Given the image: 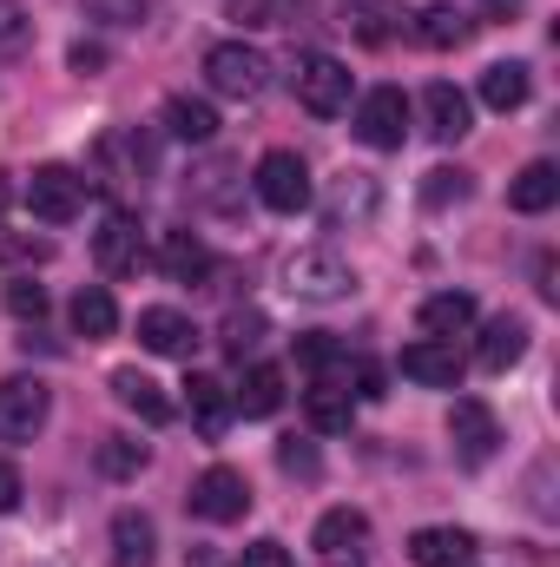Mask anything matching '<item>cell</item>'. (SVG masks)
Masks as SVG:
<instances>
[{
  "label": "cell",
  "mask_w": 560,
  "mask_h": 567,
  "mask_svg": "<svg viewBox=\"0 0 560 567\" xmlns=\"http://www.w3.org/2000/svg\"><path fill=\"white\" fill-rule=\"evenodd\" d=\"M152 140H145L139 126H120V133H106L100 140V165H106V178H126V185H145L152 178Z\"/></svg>",
  "instance_id": "13"
},
{
  "label": "cell",
  "mask_w": 560,
  "mask_h": 567,
  "mask_svg": "<svg viewBox=\"0 0 560 567\" xmlns=\"http://www.w3.org/2000/svg\"><path fill=\"white\" fill-rule=\"evenodd\" d=\"M265 7V27H297L310 13V0H258Z\"/></svg>",
  "instance_id": "43"
},
{
  "label": "cell",
  "mask_w": 560,
  "mask_h": 567,
  "mask_svg": "<svg viewBox=\"0 0 560 567\" xmlns=\"http://www.w3.org/2000/svg\"><path fill=\"white\" fill-rule=\"evenodd\" d=\"M297 363L323 383V377H336V370H350V357H343V343L336 337H323V330H303L297 337Z\"/></svg>",
  "instance_id": "34"
},
{
  "label": "cell",
  "mask_w": 560,
  "mask_h": 567,
  "mask_svg": "<svg viewBox=\"0 0 560 567\" xmlns=\"http://www.w3.org/2000/svg\"><path fill=\"white\" fill-rule=\"evenodd\" d=\"M139 468H145V442H133V435H106V442H100V475L126 482V475H139Z\"/></svg>",
  "instance_id": "36"
},
{
  "label": "cell",
  "mask_w": 560,
  "mask_h": 567,
  "mask_svg": "<svg viewBox=\"0 0 560 567\" xmlns=\"http://www.w3.org/2000/svg\"><path fill=\"white\" fill-rule=\"evenodd\" d=\"M416 323H422V337H442V343H448V337H462V330L475 323V297H468V290H435L416 310Z\"/></svg>",
  "instance_id": "24"
},
{
  "label": "cell",
  "mask_w": 560,
  "mask_h": 567,
  "mask_svg": "<svg viewBox=\"0 0 560 567\" xmlns=\"http://www.w3.org/2000/svg\"><path fill=\"white\" fill-rule=\"evenodd\" d=\"M231 410H245V416H278L283 410V370L278 363H251L245 383L231 390Z\"/></svg>",
  "instance_id": "27"
},
{
  "label": "cell",
  "mask_w": 560,
  "mask_h": 567,
  "mask_svg": "<svg viewBox=\"0 0 560 567\" xmlns=\"http://www.w3.org/2000/svg\"><path fill=\"white\" fill-rule=\"evenodd\" d=\"M278 462L290 468V475H303V482H310V475L323 468V462H317V449H310V442H297V435H290V442L278 449Z\"/></svg>",
  "instance_id": "41"
},
{
  "label": "cell",
  "mask_w": 560,
  "mask_h": 567,
  "mask_svg": "<svg viewBox=\"0 0 560 567\" xmlns=\"http://www.w3.org/2000/svg\"><path fill=\"white\" fill-rule=\"evenodd\" d=\"M356 396H383V370L376 363H356Z\"/></svg>",
  "instance_id": "46"
},
{
  "label": "cell",
  "mask_w": 560,
  "mask_h": 567,
  "mask_svg": "<svg viewBox=\"0 0 560 567\" xmlns=\"http://www.w3.org/2000/svg\"><path fill=\"white\" fill-rule=\"evenodd\" d=\"M554 198H560V165H554V158H535V165H521V178L508 185V205H515V212H528V218L554 212Z\"/></svg>",
  "instance_id": "21"
},
{
  "label": "cell",
  "mask_w": 560,
  "mask_h": 567,
  "mask_svg": "<svg viewBox=\"0 0 560 567\" xmlns=\"http://www.w3.org/2000/svg\"><path fill=\"white\" fill-rule=\"evenodd\" d=\"M370 212H376V178H370V172H343L336 192H330V225H343V218H370Z\"/></svg>",
  "instance_id": "31"
},
{
  "label": "cell",
  "mask_w": 560,
  "mask_h": 567,
  "mask_svg": "<svg viewBox=\"0 0 560 567\" xmlns=\"http://www.w3.org/2000/svg\"><path fill=\"white\" fill-rule=\"evenodd\" d=\"M528 93H535V80H528L521 60H495V66L481 73V106H488V113H521Z\"/></svg>",
  "instance_id": "22"
},
{
  "label": "cell",
  "mask_w": 560,
  "mask_h": 567,
  "mask_svg": "<svg viewBox=\"0 0 560 567\" xmlns=\"http://www.w3.org/2000/svg\"><path fill=\"white\" fill-rule=\"evenodd\" d=\"M265 337H271L265 310H231V317H225V357H231V363L258 357V343H265Z\"/></svg>",
  "instance_id": "33"
},
{
  "label": "cell",
  "mask_w": 560,
  "mask_h": 567,
  "mask_svg": "<svg viewBox=\"0 0 560 567\" xmlns=\"http://www.w3.org/2000/svg\"><path fill=\"white\" fill-rule=\"evenodd\" d=\"M238 192H245V165L238 158H205L191 172V198L205 212H238Z\"/></svg>",
  "instance_id": "15"
},
{
  "label": "cell",
  "mask_w": 560,
  "mask_h": 567,
  "mask_svg": "<svg viewBox=\"0 0 560 567\" xmlns=\"http://www.w3.org/2000/svg\"><path fill=\"white\" fill-rule=\"evenodd\" d=\"M468 192H475V178H468L462 165H435V172L422 178V205H428V212H442V205H462Z\"/></svg>",
  "instance_id": "35"
},
{
  "label": "cell",
  "mask_w": 560,
  "mask_h": 567,
  "mask_svg": "<svg viewBox=\"0 0 560 567\" xmlns=\"http://www.w3.org/2000/svg\"><path fill=\"white\" fill-rule=\"evenodd\" d=\"M251 185H258V198L271 205V212H283V218H297L303 205H310V165L297 158V152H265L258 158V172H251Z\"/></svg>",
  "instance_id": "5"
},
{
  "label": "cell",
  "mask_w": 560,
  "mask_h": 567,
  "mask_svg": "<svg viewBox=\"0 0 560 567\" xmlns=\"http://www.w3.org/2000/svg\"><path fill=\"white\" fill-rule=\"evenodd\" d=\"M528 357V323L521 317H495L488 330H481V350H475V363L488 370V377H501V370H515Z\"/></svg>",
  "instance_id": "18"
},
{
  "label": "cell",
  "mask_w": 560,
  "mask_h": 567,
  "mask_svg": "<svg viewBox=\"0 0 560 567\" xmlns=\"http://www.w3.org/2000/svg\"><path fill=\"white\" fill-rule=\"evenodd\" d=\"M152 555H158V528H152V515L120 508V515H113V567H152Z\"/></svg>",
  "instance_id": "20"
},
{
  "label": "cell",
  "mask_w": 560,
  "mask_h": 567,
  "mask_svg": "<svg viewBox=\"0 0 560 567\" xmlns=\"http://www.w3.org/2000/svg\"><path fill=\"white\" fill-rule=\"evenodd\" d=\"M462 567H468V561H462Z\"/></svg>",
  "instance_id": "49"
},
{
  "label": "cell",
  "mask_w": 560,
  "mask_h": 567,
  "mask_svg": "<svg viewBox=\"0 0 560 567\" xmlns=\"http://www.w3.org/2000/svg\"><path fill=\"white\" fill-rule=\"evenodd\" d=\"M245 508H251V482L231 468V462H211L198 482H191V515L198 522H245Z\"/></svg>",
  "instance_id": "6"
},
{
  "label": "cell",
  "mask_w": 560,
  "mask_h": 567,
  "mask_svg": "<svg viewBox=\"0 0 560 567\" xmlns=\"http://www.w3.org/2000/svg\"><path fill=\"white\" fill-rule=\"evenodd\" d=\"M66 60H73V73H100V66H106V47H86V40H80Z\"/></svg>",
  "instance_id": "45"
},
{
  "label": "cell",
  "mask_w": 560,
  "mask_h": 567,
  "mask_svg": "<svg viewBox=\"0 0 560 567\" xmlns=\"http://www.w3.org/2000/svg\"><path fill=\"white\" fill-rule=\"evenodd\" d=\"M7 310H13L20 323H40V317H46V290L33 278H13L7 284Z\"/></svg>",
  "instance_id": "39"
},
{
  "label": "cell",
  "mask_w": 560,
  "mask_h": 567,
  "mask_svg": "<svg viewBox=\"0 0 560 567\" xmlns=\"http://www.w3.org/2000/svg\"><path fill=\"white\" fill-rule=\"evenodd\" d=\"M310 542H317V555H323V561H350V555L370 542V515H363V508H330V515L317 522V535H310Z\"/></svg>",
  "instance_id": "16"
},
{
  "label": "cell",
  "mask_w": 560,
  "mask_h": 567,
  "mask_svg": "<svg viewBox=\"0 0 560 567\" xmlns=\"http://www.w3.org/2000/svg\"><path fill=\"white\" fill-rule=\"evenodd\" d=\"M73 330H80L86 343H100V337H113V330H120V303H113V290H106V284H86V290L73 297Z\"/></svg>",
  "instance_id": "28"
},
{
  "label": "cell",
  "mask_w": 560,
  "mask_h": 567,
  "mask_svg": "<svg viewBox=\"0 0 560 567\" xmlns=\"http://www.w3.org/2000/svg\"><path fill=\"white\" fill-rule=\"evenodd\" d=\"M238 567H290V548H283V542H251V548L238 555Z\"/></svg>",
  "instance_id": "42"
},
{
  "label": "cell",
  "mask_w": 560,
  "mask_h": 567,
  "mask_svg": "<svg viewBox=\"0 0 560 567\" xmlns=\"http://www.w3.org/2000/svg\"><path fill=\"white\" fill-rule=\"evenodd\" d=\"M185 410H191V423L205 429L211 442H218V435L231 429V416H238V410H231V390H225L218 377H185Z\"/></svg>",
  "instance_id": "17"
},
{
  "label": "cell",
  "mask_w": 560,
  "mask_h": 567,
  "mask_svg": "<svg viewBox=\"0 0 560 567\" xmlns=\"http://www.w3.org/2000/svg\"><path fill=\"white\" fill-rule=\"evenodd\" d=\"M93 258H100V271H106V278H133V271L145 265L139 218H133V212H113V218L93 231Z\"/></svg>",
  "instance_id": "10"
},
{
  "label": "cell",
  "mask_w": 560,
  "mask_h": 567,
  "mask_svg": "<svg viewBox=\"0 0 560 567\" xmlns=\"http://www.w3.org/2000/svg\"><path fill=\"white\" fill-rule=\"evenodd\" d=\"M20 495H27L20 468H13V462H0V515H13V508H20Z\"/></svg>",
  "instance_id": "44"
},
{
  "label": "cell",
  "mask_w": 560,
  "mask_h": 567,
  "mask_svg": "<svg viewBox=\"0 0 560 567\" xmlns=\"http://www.w3.org/2000/svg\"><path fill=\"white\" fill-rule=\"evenodd\" d=\"M468 93L462 86H448V80H435L428 93H422V126H428V140H442V145H455L462 133H468Z\"/></svg>",
  "instance_id": "14"
},
{
  "label": "cell",
  "mask_w": 560,
  "mask_h": 567,
  "mask_svg": "<svg viewBox=\"0 0 560 567\" xmlns=\"http://www.w3.org/2000/svg\"><path fill=\"white\" fill-rule=\"evenodd\" d=\"M46 258H53L46 238H13V231H0V265H46Z\"/></svg>",
  "instance_id": "40"
},
{
  "label": "cell",
  "mask_w": 560,
  "mask_h": 567,
  "mask_svg": "<svg viewBox=\"0 0 560 567\" xmlns=\"http://www.w3.org/2000/svg\"><path fill=\"white\" fill-rule=\"evenodd\" d=\"M356 140L376 145V152H396V145L409 140V100H403V86H376V93L356 100Z\"/></svg>",
  "instance_id": "8"
},
{
  "label": "cell",
  "mask_w": 560,
  "mask_h": 567,
  "mask_svg": "<svg viewBox=\"0 0 560 567\" xmlns=\"http://www.w3.org/2000/svg\"><path fill=\"white\" fill-rule=\"evenodd\" d=\"M290 86H297L303 113H317V120L350 113V66H343V60H330V53H297Z\"/></svg>",
  "instance_id": "2"
},
{
  "label": "cell",
  "mask_w": 560,
  "mask_h": 567,
  "mask_svg": "<svg viewBox=\"0 0 560 567\" xmlns=\"http://www.w3.org/2000/svg\"><path fill=\"white\" fill-rule=\"evenodd\" d=\"M448 442H455V455H462L468 468L495 462V449H501V423H495V410L475 403V396H462V403L448 410Z\"/></svg>",
  "instance_id": "9"
},
{
  "label": "cell",
  "mask_w": 560,
  "mask_h": 567,
  "mask_svg": "<svg viewBox=\"0 0 560 567\" xmlns=\"http://www.w3.org/2000/svg\"><path fill=\"white\" fill-rule=\"evenodd\" d=\"M303 416H310L317 435H343L350 416H356V396H350L336 377H323V383H310V390H303Z\"/></svg>",
  "instance_id": "19"
},
{
  "label": "cell",
  "mask_w": 560,
  "mask_h": 567,
  "mask_svg": "<svg viewBox=\"0 0 560 567\" xmlns=\"http://www.w3.org/2000/svg\"><path fill=\"white\" fill-rule=\"evenodd\" d=\"M53 416V396L40 377H7L0 383V442H33Z\"/></svg>",
  "instance_id": "7"
},
{
  "label": "cell",
  "mask_w": 560,
  "mask_h": 567,
  "mask_svg": "<svg viewBox=\"0 0 560 567\" xmlns=\"http://www.w3.org/2000/svg\"><path fill=\"white\" fill-rule=\"evenodd\" d=\"M283 290H290V297H303V303H336V297H350V290H356V271H350L336 251L310 245V251H297V258L283 265Z\"/></svg>",
  "instance_id": "3"
},
{
  "label": "cell",
  "mask_w": 560,
  "mask_h": 567,
  "mask_svg": "<svg viewBox=\"0 0 560 567\" xmlns=\"http://www.w3.org/2000/svg\"><path fill=\"white\" fill-rule=\"evenodd\" d=\"M7 205H13V185H7V172H0V212H7Z\"/></svg>",
  "instance_id": "47"
},
{
  "label": "cell",
  "mask_w": 560,
  "mask_h": 567,
  "mask_svg": "<svg viewBox=\"0 0 560 567\" xmlns=\"http://www.w3.org/2000/svg\"><path fill=\"white\" fill-rule=\"evenodd\" d=\"M468 555H475L468 528H416L409 535V561L416 567H462Z\"/></svg>",
  "instance_id": "23"
},
{
  "label": "cell",
  "mask_w": 560,
  "mask_h": 567,
  "mask_svg": "<svg viewBox=\"0 0 560 567\" xmlns=\"http://www.w3.org/2000/svg\"><path fill=\"white\" fill-rule=\"evenodd\" d=\"M390 20H396V0H343V27H356L363 47H383Z\"/></svg>",
  "instance_id": "32"
},
{
  "label": "cell",
  "mask_w": 560,
  "mask_h": 567,
  "mask_svg": "<svg viewBox=\"0 0 560 567\" xmlns=\"http://www.w3.org/2000/svg\"><path fill=\"white\" fill-rule=\"evenodd\" d=\"M165 133L185 140V145H205L218 133V113H211L205 100H191V93H172V100H165Z\"/></svg>",
  "instance_id": "29"
},
{
  "label": "cell",
  "mask_w": 560,
  "mask_h": 567,
  "mask_svg": "<svg viewBox=\"0 0 560 567\" xmlns=\"http://www.w3.org/2000/svg\"><path fill=\"white\" fill-rule=\"evenodd\" d=\"M403 377L422 383V390H455L462 383V357H455V343H442V337H422L403 350Z\"/></svg>",
  "instance_id": "12"
},
{
  "label": "cell",
  "mask_w": 560,
  "mask_h": 567,
  "mask_svg": "<svg viewBox=\"0 0 560 567\" xmlns=\"http://www.w3.org/2000/svg\"><path fill=\"white\" fill-rule=\"evenodd\" d=\"M139 343L152 350V357H191V350H198V330H191L185 310L152 303V310H139Z\"/></svg>",
  "instance_id": "11"
},
{
  "label": "cell",
  "mask_w": 560,
  "mask_h": 567,
  "mask_svg": "<svg viewBox=\"0 0 560 567\" xmlns=\"http://www.w3.org/2000/svg\"><path fill=\"white\" fill-rule=\"evenodd\" d=\"M86 7V20H100V27H145L152 13H158V0H80Z\"/></svg>",
  "instance_id": "37"
},
{
  "label": "cell",
  "mask_w": 560,
  "mask_h": 567,
  "mask_svg": "<svg viewBox=\"0 0 560 567\" xmlns=\"http://www.w3.org/2000/svg\"><path fill=\"white\" fill-rule=\"evenodd\" d=\"M33 47V13H27V0H0V60H13V53H27Z\"/></svg>",
  "instance_id": "38"
},
{
  "label": "cell",
  "mask_w": 560,
  "mask_h": 567,
  "mask_svg": "<svg viewBox=\"0 0 560 567\" xmlns=\"http://www.w3.org/2000/svg\"><path fill=\"white\" fill-rule=\"evenodd\" d=\"M27 212H33L40 225H73V218L86 212V178H80L73 165H40V172L27 178Z\"/></svg>",
  "instance_id": "4"
},
{
  "label": "cell",
  "mask_w": 560,
  "mask_h": 567,
  "mask_svg": "<svg viewBox=\"0 0 560 567\" xmlns=\"http://www.w3.org/2000/svg\"><path fill=\"white\" fill-rule=\"evenodd\" d=\"M330 567H350V561H330Z\"/></svg>",
  "instance_id": "48"
},
{
  "label": "cell",
  "mask_w": 560,
  "mask_h": 567,
  "mask_svg": "<svg viewBox=\"0 0 560 567\" xmlns=\"http://www.w3.org/2000/svg\"><path fill=\"white\" fill-rule=\"evenodd\" d=\"M113 396L139 416V423H152V429H165L172 423V396L152 383V377H139V370H113Z\"/></svg>",
  "instance_id": "25"
},
{
  "label": "cell",
  "mask_w": 560,
  "mask_h": 567,
  "mask_svg": "<svg viewBox=\"0 0 560 567\" xmlns=\"http://www.w3.org/2000/svg\"><path fill=\"white\" fill-rule=\"evenodd\" d=\"M475 33V20L462 13V7H448V0H435V7H422L416 13V40L422 47H462Z\"/></svg>",
  "instance_id": "30"
},
{
  "label": "cell",
  "mask_w": 560,
  "mask_h": 567,
  "mask_svg": "<svg viewBox=\"0 0 560 567\" xmlns=\"http://www.w3.org/2000/svg\"><path fill=\"white\" fill-rule=\"evenodd\" d=\"M158 271L172 284H198L211 271V251H205V238L198 231H165V245H158Z\"/></svg>",
  "instance_id": "26"
},
{
  "label": "cell",
  "mask_w": 560,
  "mask_h": 567,
  "mask_svg": "<svg viewBox=\"0 0 560 567\" xmlns=\"http://www.w3.org/2000/svg\"><path fill=\"white\" fill-rule=\"evenodd\" d=\"M205 80H211V93H225V100H258V93L271 86V60H265L258 47H245V40H218V47L205 53Z\"/></svg>",
  "instance_id": "1"
}]
</instances>
